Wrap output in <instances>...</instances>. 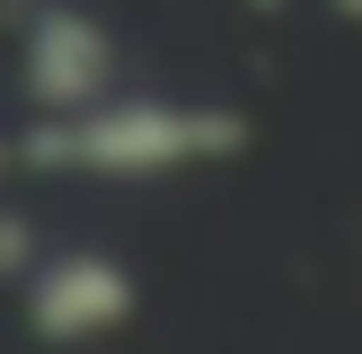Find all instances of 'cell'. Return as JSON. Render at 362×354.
<instances>
[{
  "instance_id": "277c9868",
  "label": "cell",
  "mask_w": 362,
  "mask_h": 354,
  "mask_svg": "<svg viewBox=\"0 0 362 354\" xmlns=\"http://www.w3.org/2000/svg\"><path fill=\"white\" fill-rule=\"evenodd\" d=\"M336 9H345V18H354V27H362V0H336Z\"/></svg>"
},
{
  "instance_id": "3957f363",
  "label": "cell",
  "mask_w": 362,
  "mask_h": 354,
  "mask_svg": "<svg viewBox=\"0 0 362 354\" xmlns=\"http://www.w3.org/2000/svg\"><path fill=\"white\" fill-rule=\"evenodd\" d=\"M18 301H27V319H35V336H45V346H98V336H115L124 319L141 310V283L124 275L115 257L71 248V257L27 266Z\"/></svg>"
},
{
  "instance_id": "7a4b0ae2",
  "label": "cell",
  "mask_w": 362,
  "mask_h": 354,
  "mask_svg": "<svg viewBox=\"0 0 362 354\" xmlns=\"http://www.w3.org/2000/svg\"><path fill=\"white\" fill-rule=\"evenodd\" d=\"M18 88L35 115H71V106L115 88V35L71 0H35L27 35H18Z\"/></svg>"
},
{
  "instance_id": "6da1fadb",
  "label": "cell",
  "mask_w": 362,
  "mask_h": 354,
  "mask_svg": "<svg viewBox=\"0 0 362 354\" xmlns=\"http://www.w3.org/2000/svg\"><path fill=\"white\" fill-rule=\"evenodd\" d=\"M247 142L230 106H177V98H88L71 115H35L18 133V169L53 177H186Z\"/></svg>"
}]
</instances>
